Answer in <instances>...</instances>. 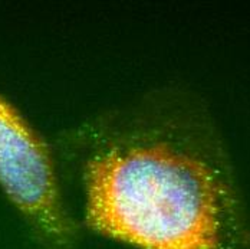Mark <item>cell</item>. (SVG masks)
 Returning <instances> with one entry per match:
<instances>
[{
    "mask_svg": "<svg viewBox=\"0 0 250 249\" xmlns=\"http://www.w3.org/2000/svg\"><path fill=\"white\" fill-rule=\"evenodd\" d=\"M0 190L42 249H74L76 225L55 149L0 92Z\"/></svg>",
    "mask_w": 250,
    "mask_h": 249,
    "instance_id": "obj_2",
    "label": "cell"
},
{
    "mask_svg": "<svg viewBox=\"0 0 250 249\" xmlns=\"http://www.w3.org/2000/svg\"><path fill=\"white\" fill-rule=\"evenodd\" d=\"M62 179L85 225L137 249H242L243 206L222 137L200 101L173 88L61 134Z\"/></svg>",
    "mask_w": 250,
    "mask_h": 249,
    "instance_id": "obj_1",
    "label": "cell"
}]
</instances>
